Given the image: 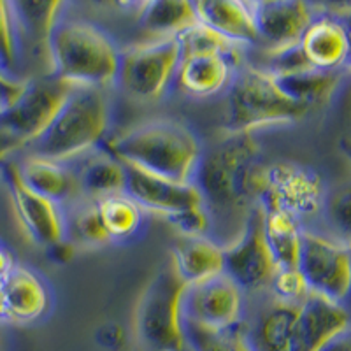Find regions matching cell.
<instances>
[{
	"label": "cell",
	"instance_id": "1",
	"mask_svg": "<svg viewBox=\"0 0 351 351\" xmlns=\"http://www.w3.org/2000/svg\"><path fill=\"white\" fill-rule=\"evenodd\" d=\"M108 148L121 164L176 183H192L202 156L195 134L172 120L137 125L116 137Z\"/></svg>",
	"mask_w": 351,
	"mask_h": 351
},
{
	"label": "cell",
	"instance_id": "2",
	"mask_svg": "<svg viewBox=\"0 0 351 351\" xmlns=\"http://www.w3.org/2000/svg\"><path fill=\"white\" fill-rule=\"evenodd\" d=\"M260 162L253 134H230L209 152H202L192 183L202 195L209 218L230 219L255 206L250 195V174Z\"/></svg>",
	"mask_w": 351,
	"mask_h": 351
},
{
	"label": "cell",
	"instance_id": "3",
	"mask_svg": "<svg viewBox=\"0 0 351 351\" xmlns=\"http://www.w3.org/2000/svg\"><path fill=\"white\" fill-rule=\"evenodd\" d=\"M49 76L71 86L104 90L116 83L120 49L95 23L60 16L48 40Z\"/></svg>",
	"mask_w": 351,
	"mask_h": 351
},
{
	"label": "cell",
	"instance_id": "4",
	"mask_svg": "<svg viewBox=\"0 0 351 351\" xmlns=\"http://www.w3.org/2000/svg\"><path fill=\"white\" fill-rule=\"evenodd\" d=\"M111 123V106L104 90L72 86L55 120L27 146L32 155L56 162H71L93 152Z\"/></svg>",
	"mask_w": 351,
	"mask_h": 351
},
{
	"label": "cell",
	"instance_id": "5",
	"mask_svg": "<svg viewBox=\"0 0 351 351\" xmlns=\"http://www.w3.org/2000/svg\"><path fill=\"white\" fill-rule=\"evenodd\" d=\"M180 64L172 83L195 99H208L223 92L241 67V46L215 30L197 23L178 36Z\"/></svg>",
	"mask_w": 351,
	"mask_h": 351
},
{
	"label": "cell",
	"instance_id": "6",
	"mask_svg": "<svg viewBox=\"0 0 351 351\" xmlns=\"http://www.w3.org/2000/svg\"><path fill=\"white\" fill-rule=\"evenodd\" d=\"M309 109L283 93L267 69L241 65L228 90L230 134H253L272 125L299 121Z\"/></svg>",
	"mask_w": 351,
	"mask_h": 351
},
{
	"label": "cell",
	"instance_id": "7",
	"mask_svg": "<svg viewBox=\"0 0 351 351\" xmlns=\"http://www.w3.org/2000/svg\"><path fill=\"white\" fill-rule=\"evenodd\" d=\"M250 195L263 211H280L300 221L315 216L325 206L322 176L293 162L256 164L250 174Z\"/></svg>",
	"mask_w": 351,
	"mask_h": 351
},
{
	"label": "cell",
	"instance_id": "8",
	"mask_svg": "<svg viewBox=\"0 0 351 351\" xmlns=\"http://www.w3.org/2000/svg\"><path fill=\"white\" fill-rule=\"evenodd\" d=\"M186 285L172 267L160 271L149 281L137 306L136 328L143 351H183V295Z\"/></svg>",
	"mask_w": 351,
	"mask_h": 351
},
{
	"label": "cell",
	"instance_id": "9",
	"mask_svg": "<svg viewBox=\"0 0 351 351\" xmlns=\"http://www.w3.org/2000/svg\"><path fill=\"white\" fill-rule=\"evenodd\" d=\"M181 48L178 37L153 39L120 51L116 83L137 100L153 102L164 97L176 76Z\"/></svg>",
	"mask_w": 351,
	"mask_h": 351
},
{
	"label": "cell",
	"instance_id": "10",
	"mask_svg": "<svg viewBox=\"0 0 351 351\" xmlns=\"http://www.w3.org/2000/svg\"><path fill=\"white\" fill-rule=\"evenodd\" d=\"M350 247L315 232H302L297 269L311 293L344 306L350 295Z\"/></svg>",
	"mask_w": 351,
	"mask_h": 351
},
{
	"label": "cell",
	"instance_id": "11",
	"mask_svg": "<svg viewBox=\"0 0 351 351\" xmlns=\"http://www.w3.org/2000/svg\"><path fill=\"white\" fill-rule=\"evenodd\" d=\"M71 90V84L53 76L25 83L20 95L0 112V127L14 134L27 148L51 125Z\"/></svg>",
	"mask_w": 351,
	"mask_h": 351
},
{
	"label": "cell",
	"instance_id": "12",
	"mask_svg": "<svg viewBox=\"0 0 351 351\" xmlns=\"http://www.w3.org/2000/svg\"><path fill=\"white\" fill-rule=\"evenodd\" d=\"M225 253V274L241 290L258 291L267 288L276 272L269 246L263 236V209L253 206L244 219L239 237L227 247Z\"/></svg>",
	"mask_w": 351,
	"mask_h": 351
},
{
	"label": "cell",
	"instance_id": "13",
	"mask_svg": "<svg viewBox=\"0 0 351 351\" xmlns=\"http://www.w3.org/2000/svg\"><path fill=\"white\" fill-rule=\"evenodd\" d=\"M244 291L227 274L188 285L183 295L184 319L209 328H230L244 322Z\"/></svg>",
	"mask_w": 351,
	"mask_h": 351
},
{
	"label": "cell",
	"instance_id": "14",
	"mask_svg": "<svg viewBox=\"0 0 351 351\" xmlns=\"http://www.w3.org/2000/svg\"><path fill=\"white\" fill-rule=\"evenodd\" d=\"M0 174L8 184L14 213L23 225L27 236L36 244L48 250L64 243V211L60 206L32 192L20 178L16 162L5 160L0 165Z\"/></svg>",
	"mask_w": 351,
	"mask_h": 351
},
{
	"label": "cell",
	"instance_id": "15",
	"mask_svg": "<svg viewBox=\"0 0 351 351\" xmlns=\"http://www.w3.org/2000/svg\"><path fill=\"white\" fill-rule=\"evenodd\" d=\"M125 193L136 200L144 213H158L169 218L186 209L204 208L202 195L193 183H176L132 165H125Z\"/></svg>",
	"mask_w": 351,
	"mask_h": 351
},
{
	"label": "cell",
	"instance_id": "16",
	"mask_svg": "<svg viewBox=\"0 0 351 351\" xmlns=\"http://www.w3.org/2000/svg\"><path fill=\"white\" fill-rule=\"evenodd\" d=\"M260 40L280 49L297 44L315 18L313 8L302 0H267L252 2Z\"/></svg>",
	"mask_w": 351,
	"mask_h": 351
},
{
	"label": "cell",
	"instance_id": "17",
	"mask_svg": "<svg viewBox=\"0 0 351 351\" xmlns=\"http://www.w3.org/2000/svg\"><path fill=\"white\" fill-rule=\"evenodd\" d=\"M307 65L316 71L344 72L350 58V32L334 16H315L299 39Z\"/></svg>",
	"mask_w": 351,
	"mask_h": 351
},
{
	"label": "cell",
	"instance_id": "18",
	"mask_svg": "<svg viewBox=\"0 0 351 351\" xmlns=\"http://www.w3.org/2000/svg\"><path fill=\"white\" fill-rule=\"evenodd\" d=\"M0 290L4 293L8 322L11 324H34L51 306L49 290L43 278L18 263L2 280Z\"/></svg>",
	"mask_w": 351,
	"mask_h": 351
},
{
	"label": "cell",
	"instance_id": "19",
	"mask_svg": "<svg viewBox=\"0 0 351 351\" xmlns=\"http://www.w3.org/2000/svg\"><path fill=\"white\" fill-rule=\"evenodd\" d=\"M16 167L23 183L32 192L58 204L60 208L81 197L76 172L69 162H56L28 153L16 162Z\"/></svg>",
	"mask_w": 351,
	"mask_h": 351
},
{
	"label": "cell",
	"instance_id": "20",
	"mask_svg": "<svg viewBox=\"0 0 351 351\" xmlns=\"http://www.w3.org/2000/svg\"><path fill=\"white\" fill-rule=\"evenodd\" d=\"M199 23L237 46L260 43L252 2L243 0H200L195 2Z\"/></svg>",
	"mask_w": 351,
	"mask_h": 351
},
{
	"label": "cell",
	"instance_id": "21",
	"mask_svg": "<svg viewBox=\"0 0 351 351\" xmlns=\"http://www.w3.org/2000/svg\"><path fill=\"white\" fill-rule=\"evenodd\" d=\"M172 271L186 287L223 274V246L209 236H181L172 246Z\"/></svg>",
	"mask_w": 351,
	"mask_h": 351
},
{
	"label": "cell",
	"instance_id": "22",
	"mask_svg": "<svg viewBox=\"0 0 351 351\" xmlns=\"http://www.w3.org/2000/svg\"><path fill=\"white\" fill-rule=\"evenodd\" d=\"M350 327L346 307L325 297L309 293L299 306L297 315V346L299 351H315L337 332Z\"/></svg>",
	"mask_w": 351,
	"mask_h": 351
},
{
	"label": "cell",
	"instance_id": "23",
	"mask_svg": "<svg viewBox=\"0 0 351 351\" xmlns=\"http://www.w3.org/2000/svg\"><path fill=\"white\" fill-rule=\"evenodd\" d=\"M86 155L77 169H74L80 195L84 199L99 200L114 193H123L127 184V171L120 160H116L109 152H90Z\"/></svg>",
	"mask_w": 351,
	"mask_h": 351
},
{
	"label": "cell",
	"instance_id": "24",
	"mask_svg": "<svg viewBox=\"0 0 351 351\" xmlns=\"http://www.w3.org/2000/svg\"><path fill=\"white\" fill-rule=\"evenodd\" d=\"M139 27L153 34L155 39L178 37L199 23L195 2L186 0H152L137 4Z\"/></svg>",
	"mask_w": 351,
	"mask_h": 351
},
{
	"label": "cell",
	"instance_id": "25",
	"mask_svg": "<svg viewBox=\"0 0 351 351\" xmlns=\"http://www.w3.org/2000/svg\"><path fill=\"white\" fill-rule=\"evenodd\" d=\"M272 76L283 93L311 111L315 106L324 104L330 99L332 93L339 88L344 72H324L306 67L288 74H272Z\"/></svg>",
	"mask_w": 351,
	"mask_h": 351
},
{
	"label": "cell",
	"instance_id": "26",
	"mask_svg": "<svg viewBox=\"0 0 351 351\" xmlns=\"http://www.w3.org/2000/svg\"><path fill=\"white\" fill-rule=\"evenodd\" d=\"M302 232L300 221L293 216L263 211V236L276 267H297Z\"/></svg>",
	"mask_w": 351,
	"mask_h": 351
},
{
	"label": "cell",
	"instance_id": "27",
	"mask_svg": "<svg viewBox=\"0 0 351 351\" xmlns=\"http://www.w3.org/2000/svg\"><path fill=\"white\" fill-rule=\"evenodd\" d=\"M100 223L104 227L109 241H128L139 234L143 227L144 211L136 200L127 193L102 197L95 200Z\"/></svg>",
	"mask_w": 351,
	"mask_h": 351
},
{
	"label": "cell",
	"instance_id": "28",
	"mask_svg": "<svg viewBox=\"0 0 351 351\" xmlns=\"http://www.w3.org/2000/svg\"><path fill=\"white\" fill-rule=\"evenodd\" d=\"M62 211H64L65 241L83 246H104L111 243L100 223L95 200L77 197L76 200L62 206Z\"/></svg>",
	"mask_w": 351,
	"mask_h": 351
},
{
	"label": "cell",
	"instance_id": "29",
	"mask_svg": "<svg viewBox=\"0 0 351 351\" xmlns=\"http://www.w3.org/2000/svg\"><path fill=\"white\" fill-rule=\"evenodd\" d=\"M12 14L16 20L20 46L23 39L44 46L48 55V40L53 27L62 16V2H11Z\"/></svg>",
	"mask_w": 351,
	"mask_h": 351
},
{
	"label": "cell",
	"instance_id": "30",
	"mask_svg": "<svg viewBox=\"0 0 351 351\" xmlns=\"http://www.w3.org/2000/svg\"><path fill=\"white\" fill-rule=\"evenodd\" d=\"M184 343L192 351H253L243 324L230 328H209L184 319Z\"/></svg>",
	"mask_w": 351,
	"mask_h": 351
},
{
	"label": "cell",
	"instance_id": "31",
	"mask_svg": "<svg viewBox=\"0 0 351 351\" xmlns=\"http://www.w3.org/2000/svg\"><path fill=\"white\" fill-rule=\"evenodd\" d=\"M267 288L272 291L274 300L285 304H293V306L302 304L307 299V295L311 293L309 288H307L306 280H304L297 267L276 269Z\"/></svg>",
	"mask_w": 351,
	"mask_h": 351
},
{
	"label": "cell",
	"instance_id": "32",
	"mask_svg": "<svg viewBox=\"0 0 351 351\" xmlns=\"http://www.w3.org/2000/svg\"><path fill=\"white\" fill-rule=\"evenodd\" d=\"M167 219L184 237L208 236L211 230V218H209L206 208L186 209L174 216H169Z\"/></svg>",
	"mask_w": 351,
	"mask_h": 351
},
{
	"label": "cell",
	"instance_id": "33",
	"mask_svg": "<svg viewBox=\"0 0 351 351\" xmlns=\"http://www.w3.org/2000/svg\"><path fill=\"white\" fill-rule=\"evenodd\" d=\"M327 213L332 223L341 228L344 236H348V230H350V190L348 188L337 190V193L328 200Z\"/></svg>",
	"mask_w": 351,
	"mask_h": 351
},
{
	"label": "cell",
	"instance_id": "34",
	"mask_svg": "<svg viewBox=\"0 0 351 351\" xmlns=\"http://www.w3.org/2000/svg\"><path fill=\"white\" fill-rule=\"evenodd\" d=\"M97 343L106 350H120L125 343V332L120 325L108 324L97 332Z\"/></svg>",
	"mask_w": 351,
	"mask_h": 351
},
{
	"label": "cell",
	"instance_id": "35",
	"mask_svg": "<svg viewBox=\"0 0 351 351\" xmlns=\"http://www.w3.org/2000/svg\"><path fill=\"white\" fill-rule=\"evenodd\" d=\"M21 148H25V144L14 134L5 130L4 127H0V165L4 164L5 160H9V156L20 152Z\"/></svg>",
	"mask_w": 351,
	"mask_h": 351
},
{
	"label": "cell",
	"instance_id": "36",
	"mask_svg": "<svg viewBox=\"0 0 351 351\" xmlns=\"http://www.w3.org/2000/svg\"><path fill=\"white\" fill-rule=\"evenodd\" d=\"M315 351H351V332L350 327L337 332L327 341L319 344Z\"/></svg>",
	"mask_w": 351,
	"mask_h": 351
},
{
	"label": "cell",
	"instance_id": "37",
	"mask_svg": "<svg viewBox=\"0 0 351 351\" xmlns=\"http://www.w3.org/2000/svg\"><path fill=\"white\" fill-rule=\"evenodd\" d=\"M25 83H5V81L0 80V112L5 111L9 104H11L12 100L16 99L20 95V92L23 90Z\"/></svg>",
	"mask_w": 351,
	"mask_h": 351
},
{
	"label": "cell",
	"instance_id": "38",
	"mask_svg": "<svg viewBox=\"0 0 351 351\" xmlns=\"http://www.w3.org/2000/svg\"><path fill=\"white\" fill-rule=\"evenodd\" d=\"M14 265H16V262H14L12 255L9 253V250L4 244L0 243V283H2V280L9 274V271H11Z\"/></svg>",
	"mask_w": 351,
	"mask_h": 351
},
{
	"label": "cell",
	"instance_id": "39",
	"mask_svg": "<svg viewBox=\"0 0 351 351\" xmlns=\"http://www.w3.org/2000/svg\"><path fill=\"white\" fill-rule=\"evenodd\" d=\"M0 322H8V311H5V300L2 290H0Z\"/></svg>",
	"mask_w": 351,
	"mask_h": 351
},
{
	"label": "cell",
	"instance_id": "40",
	"mask_svg": "<svg viewBox=\"0 0 351 351\" xmlns=\"http://www.w3.org/2000/svg\"><path fill=\"white\" fill-rule=\"evenodd\" d=\"M136 351H143V350H136Z\"/></svg>",
	"mask_w": 351,
	"mask_h": 351
}]
</instances>
